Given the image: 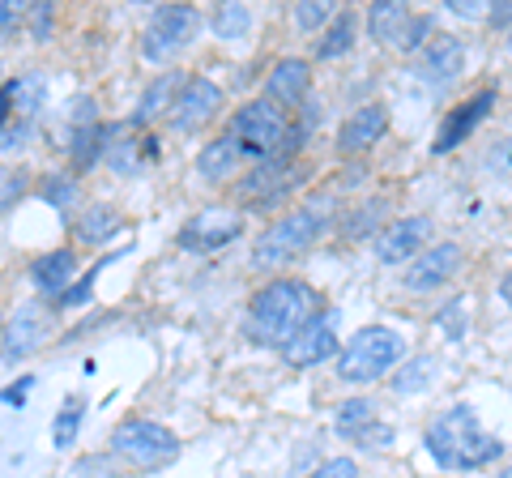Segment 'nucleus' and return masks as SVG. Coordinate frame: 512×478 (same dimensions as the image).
Listing matches in <instances>:
<instances>
[{
  "label": "nucleus",
  "mask_w": 512,
  "mask_h": 478,
  "mask_svg": "<svg viewBox=\"0 0 512 478\" xmlns=\"http://www.w3.org/2000/svg\"><path fill=\"white\" fill-rule=\"evenodd\" d=\"M431 239V218H397L389 231L376 239V261L380 265H402V261H419L427 252Z\"/></svg>",
  "instance_id": "obj_11"
},
{
  "label": "nucleus",
  "mask_w": 512,
  "mask_h": 478,
  "mask_svg": "<svg viewBox=\"0 0 512 478\" xmlns=\"http://www.w3.org/2000/svg\"><path fill=\"white\" fill-rule=\"evenodd\" d=\"M320 231H325V214L316 210V205H299V210L282 214L278 222H269L265 235L252 244V269H278L286 261L303 257Z\"/></svg>",
  "instance_id": "obj_5"
},
{
  "label": "nucleus",
  "mask_w": 512,
  "mask_h": 478,
  "mask_svg": "<svg viewBox=\"0 0 512 478\" xmlns=\"http://www.w3.org/2000/svg\"><path fill=\"white\" fill-rule=\"evenodd\" d=\"M350 440L359 444V449H389V444L397 440V432L393 427H384V423H367V427H359V432H350Z\"/></svg>",
  "instance_id": "obj_33"
},
{
  "label": "nucleus",
  "mask_w": 512,
  "mask_h": 478,
  "mask_svg": "<svg viewBox=\"0 0 512 478\" xmlns=\"http://www.w3.org/2000/svg\"><path fill=\"white\" fill-rule=\"evenodd\" d=\"M248 26H252V9L248 5H222L218 9V18H214V30H218V39H244L248 35Z\"/></svg>",
  "instance_id": "obj_28"
},
{
  "label": "nucleus",
  "mask_w": 512,
  "mask_h": 478,
  "mask_svg": "<svg viewBox=\"0 0 512 478\" xmlns=\"http://www.w3.org/2000/svg\"><path fill=\"white\" fill-rule=\"evenodd\" d=\"M431 26H436V18L431 13H419V18H410V26H406V35H402V52H427V35H431Z\"/></svg>",
  "instance_id": "obj_35"
},
{
  "label": "nucleus",
  "mask_w": 512,
  "mask_h": 478,
  "mask_svg": "<svg viewBox=\"0 0 512 478\" xmlns=\"http://www.w3.org/2000/svg\"><path fill=\"white\" fill-rule=\"evenodd\" d=\"M495 99H500V94H495V90L487 86V90H478L474 99H466L461 107H453V111H448V116L440 120V129H436V146H431V150H436V154L457 150L461 141H466V137L478 129V124H483V120L491 116Z\"/></svg>",
  "instance_id": "obj_12"
},
{
  "label": "nucleus",
  "mask_w": 512,
  "mask_h": 478,
  "mask_svg": "<svg viewBox=\"0 0 512 478\" xmlns=\"http://www.w3.org/2000/svg\"><path fill=\"white\" fill-rule=\"evenodd\" d=\"M47 316L43 308H35V304H22L18 308V316L5 325V363L13 368L18 359H26L30 350H39L43 346V338H47Z\"/></svg>",
  "instance_id": "obj_16"
},
{
  "label": "nucleus",
  "mask_w": 512,
  "mask_h": 478,
  "mask_svg": "<svg viewBox=\"0 0 512 478\" xmlns=\"http://www.w3.org/2000/svg\"><path fill=\"white\" fill-rule=\"evenodd\" d=\"M111 457L128 461L133 470H163L180 457V436L154 419H124L111 432Z\"/></svg>",
  "instance_id": "obj_6"
},
{
  "label": "nucleus",
  "mask_w": 512,
  "mask_h": 478,
  "mask_svg": "<svg viewBox=\"0 0 512 478\" xmlns=\"http://www.w3.org/2000/svg\"><path fill=\"white\" fill-rule=\"evenodd\" d=\"M39 197L52 205V210H69V205H77V197H82V188H77V175H69V171H52V175L43 180Z\"/></svg>",
  "instance_id": "obj_26"
},
{
  "label": "nucleus",
  "mask_w": 512,
  "mask_h": 478,
  "mask_svg": "<svg viewBox=\"0 0 512 478\" xmlns=\"http://www.w3.org/2000/svg\"><path fill=\"white\" fill-rule=\"evenodd\" d=\"M500 299H504V304L512 308V269H508V274L500 278Z\"/></svg>",
  "instance_id": "obj_44"
},
{
  "label": "nucleus",
  "mask_w": 512,
  "mask_h": 478,
  "mask_svg": "<svg viewBox=\"0 0 512 478\" xmlns=\"http://www.w3.org/2000/svg\"><path fill=\"white\" fill-rule=\"evenodd\" d=\"M30 193V175L26 171H5V193H0V205L13 210V201H22Z\"/></svg>",
  "instance_id": "obj_37"
},
{
  "label": "nucleus",
  "mask_w": 512,
  "mask_h": 478,
  "mask_svg": "<svg viewBox=\"0 0 512 478\" xmlns=\"http://www.w3.org/2000/svg\"><path fill=\"white\" fill-rule=\"evenodd\" d=\"M500 478H512V466H508V470H500Z\"/></svg>",
  "instance_id": "obj_45"
},
{
  "label": "nucleus",
  "mask_w": 512,
  "mask_h": 478,
  "mask_svg": "<svg viewBox=\"0 0 512 478\" xmlns=\"http://www.w3.org/2000/svg\"><path fill=\"white\" fill-rule=\"evenodd\" d=\"M43 99H47V77L39 69L18 73V77H9V82H5V116L9 120L18 116L22 124H30V120L39 116Z\"/></svg>",
  "instance_id": "obj_19"
},
{
  "label": "nucleus",
  "mask_w": 512,
  "mask_h": 478,
  "mask_svg": "<svg viewBox=\"0 0 512 478\" xmlns=\"http://www.w3.org/2000/svg\"><path fill=\"white\" fill-rule=\"evenodd\" d=\"M308 90H312V65L308 60H278L274 73L265 77V99L269 103H278V107H299L303 99H308Z\"/></svg>",
  "instance_id": "obj_17"
},
{
  "label": "nucleus",
  "mask_w": 512,
  "mask_h": 478,
  "mask_svg": "<svg viewBox=\"0 0 512 478\" xmlns=\"http://www.w3.org/2000/svg\"><path fill=\"white\" fill-rule=\"evenodd\" d=\"M461 69H466V43H461L457 35H436V39L427 43L423 60H419V82L448 86Z\"/></svg>",
  "instance_id": "obj_14"
},
{
  "label": "nucleus",
  "mask_w": 512,
  "mask_h": 478,
  "mask_svg": "<svg viewBox=\"0 0 512 478\" xmlns=\"http://www.w3.org/2000/svg\"><path fill=\"white\" fill-rule=\"evenodd\" d=\"M308 478H359V466L350 457H333V461H325V466H316Z\"/></svg>",
  "instance_id": "obj_38"
},
{
  "label": "nucleus",
  "mask_w": 512,
  "mask_h": 478,
  "mask_svg": "<svg viewBox=\"0 0 512 478\" xmlns=\"http://www.w3.org/2000/svg\"><path fill=\"white\" fill-rule=\"evenodd\" d=\"M244 235V214L235 205H205L180 227V248L184 252H218L231 239Z\"/></svg>",
  "instance_id": "obj_8"
},
{
  "label": "nucleus",
  "mask_w": 512,
  "mask_h": 478,
  "mask_svg": "<svg viewBox=\"0 0 512 478\" xmlns=\"http://www.w3.org/2000/svg\"><path fill=\"white\" fill-rule=\"evenodd\" d=\"M461 261H466V252H461V244H431L419 261H414L410 269H406V291H414V295H423V291H436V286H444V282H453L457 278V269H461Z\"/></svg>",
  "instance_id": "obj_10"
},
{
  "label": "nucleus",
  "mask_w": 512,
  "mask_h": 478,
  "mask_svg": "<svg viewBox=\"0 0 512 478\" xmlns=\"http://www.w3.org/2000/svg\"><path fill=\"white\" fill-rule=\"evenodd\" d=\"M436 329L448 333V342H466V299H448V304L436 312Z\"/></svg>",
  "instance_id": "obj_29"
},
{
  "label": "nucleus",
  "mask_w": 512,
  "mask_h": 478,
  "mask_svg": "<svg viewBox=\"0 0 512 478\" xmlns=\"http://www.w3.org/2000/svg\"><path fill=\"white\" fill-rule=\"evenodd\" d=\"M423 444L436 466L444 470H478L504 457V440L478 427V414L470 406H453L436 414L423 432Z\"/></svg>",
  "instance_id": "obj_2"
},
{
  "label": "nucleus",
  "mask_w": 512,
  "mask_h": 478,
  "mask_svg": "<svg viewBox=\"0 0 512 478\" xmlns=\"http://www.w3.org/2000/svg\"><path fill=\"white\" fill-rule=\"evenodd\" d=\"M52 26H56V9L52 5H35V9H30V35H35V43L52 39Z\"/></svg>",
  "instance_id": "obj_36"
},
{
  "label": "nucleus",
  "mask_w": 512,
  "mask_h": 478,
  "mask_svg": "<svg viewBox=\"0 0 512 478\" xmlns=\"http://www.w3.org/2000/svg\"><path fill=\"white\" fill-rule=\"evenodd\" d=\"M120 231V210L116 205H103V201H94L82 210V218H77V239L82 244H103V239H111Z\"/></svg>",
  "instance_id": "obj_23"
},
{
  "label": "nucleus",
  "mask_w": 512,
  "mask_h": 478,
  "mask_svg": "<svg viewBox=\"0 0 512 478\" xmlns=\"http://www.w3.org/2000/svg\"><path fill=\"white\" fill-rule=\"evenodd\" d=\"M508 52H512V26H508Z\"/></svg>",
  "instance_id": "obj_46"
},
{
  "label": "nucleus",
  "mask_w": 512,
  "mask_h": 478,
  "mask_svg": "<svg viewBox=\"0 0 512 478\" xmlns=\"http://www.w3.org/2000/svg\"><path fill=\"white\" fill-rule=\"evenodd\" d=\"M384 218V201H372V205H363V214L355 210V214H350L346 222H342V235L346 239H355V235H367V231H372V222H380Z\"/></svg>",
  "instance_id": "obj_34"
},
{
  "label": "nucleus",
  "mask_w": 512,
  "mask_h": 478,
  "mask_svg": "<svg viewBox=\"0 0 512 478\" xmlns=\"http://www.w3.org/2000/svg\"><path fill=\"white\" fill-rule=\"evenodd\" d=\"M26 393H30V380H22L18 389H9V393H5V406H22V402H26Z\"/></svg>",
  "instance_id": "obj_41"
},
{
  "label": "nucleus",
  "mask_w": 512,
  "mask_h": 478,
  "mask_svg": "<svg viewBox=\"0 0 512 478\" xmlns=\"http://www.w3.org/2000/svg\"><path fill=\"white\" fill-rule=\"evenodd\" d=\"M389 133V111L380 103H367L359 111H350L338 129V150L342 154H359V150H372L376 141Z\"/></svg>",
  "instance_id": "obj_15"
},
{
  "label": "nucleus",
  "mask_w": 512,
  "mask_h": 478,
  "mask_svg": "<svg viewBox=\"0 0 512 478\" xmlns=\"http://www.w3.org/2000/svg\"><path fill=\"white\" fill-rule=\"evenodd\" d=\"M197 30H201V13L192 5L154 9L146 35H141V60H146V65H167V60H175L192 39H197Z\"/></svg>",
  "instance_id": "obj_7"
},
{
  "label": "nucleus",
  "mask_w": 512,
  "mask_h": 478,
  "mask_svg": "<svg viewBox=\"0 0 512 478\" xmlns=\"http://www.w3.org/2000/svg\"><path fill=\"white\" fill-rule=\"evenodd\" d=\"M227 133L244 146L248 158H256V163H265V158H274L282 150H295L291 116H286V107L269 103V99H252V103L239 107L227 124Z\"/></svg>",
  "instance_id": "obj_4"
},
{
  "label": "nucleus",
  "mask_w": 512,
  "mask_h": 478,
  "mask_svg": "<svg viewBox=\"0 0 512 478\" xmlns=\"http://www.w3.org/2000/svg\"><path fill=\"white\" fill-rule=\"evenodd\" d=\"M244 146H239V141L231 137V133H222V137H214L210 146H205L201 154H197V175H205V180L210 184H218L222 175H231L239 163H244Z\"/></svg>",
  "instance_id": "obj_20"
},
{
  "label": "nucleus",
  "mask_w": 512,
  "mask_h": 478,
  "mask_svg": "<svg viewBox=\"0 0 512 478\" xmlns=\"http://www.w3.org/2000/svg\"><path fill=\"white\" fill-rule=\"evenodd\" d=\"M355 35H359L355 13H338V18L325 26V35L316 39V60H338V56H346L350 47H355Z\"/></svg>",
  "instance_id": "obj_25"
},
{
  "label": "nucleus",
  "mask_w": 512,
  "mask_h": 478,
  "mask_svg": "<svg viewBox=\"0 0 512 478\" xmlns=\"http://www.w3.org/2000/svg\"><path fill=\"white\" fill-rule=\"evenodd\" d=\"M406 355V338L389 325H363L338 355V380L346 385H372L389 376V368Z\"/></svg>",
  "instance_id": "obj_3"
},
{
  "label": "nucleus",
  "mask_w": 512,
  "mask_h": 478,
  "mask_svg": "<svg viewBox=\"0 0 512 478\" xmlns=\"http://www.w3.org/2000/svg\"><path fill=\"white\" fill-rule=\"evenodd\" d=\"M0 26H5V39H13V5H9V0L0 5Z\"/></svg>",
  "instance_id": "obj_43"
},
{
  "label": "nucleus",
  "mask_w": 512,
  "mask_h": 478,
  "mask_svg": "<svg viewBox=\"0 0 512 478\" xmlns=\"http://www.w3.org/2000/svg\"><path fill=\"white\" fill-rule=\"evenodd\" d=\"M26 137H30V124H22V120L13 124V120H9V124H5V146H0V150H5V154L22 150V146H26Z\"/></svg>",
  "instance_id": "obj_39"
},
{
  "label": "nucleus",
  "mask_w": 512,
  "mask_h": 478,
  "mask_svg": "<svg viewBox=\"0 0 512 478\" xmlns=\"http://www.w3.org/2000/svg\"><path fill=\"white\" fill-rule=\"evenodd\" d=\"M333 22V5H320V0H303V5H295V26L299 30H320Z\"/></svg>",
  "instance_id": "obj_32"
},
{
  "label": "nucleus",
  "mask_w": 512,
  "mask_h": 478,
  "mask_svg": "<svg viewBox=\"0 0 512 478\" xmlns=\"http://www.w3.org/2000/svg\"><path fill=\"white\" fill-rule=\"evenodd\" d=\"M410 18L414 13L406 5H397V0H380V5L367 9V35H372L376 43H402Z\"/></svg>",
  "instance_id": "obj_22"
},
{
  "label": "nucleus",
  "mask_w": 512,
  "mask_h": 478,
  "mask_svg": "<svg viewBox=\"0 0 512 478\" xmlns=\"http://www.w3.org/2000/svg\"><path fill=\"white\" fill-rule=\"evenodd\" d=\"M333 325H338V312H320L316 321H312L308 329H303L291 346L282 350V359L291 363V368H316V363H325L329 355H342Z\"/></svg>",
  "instance_id": "obj_13"
},
{
  "label": "nucleus",
  "mask_w": 512,
  "mask_h": 478,
  "mask_svg": "<svg viewBox=\"0 0 512 478\" xmlns=\"http://www.w3.org/2000/svg\"><path fill=\"white\" fill-rule=\"evenodd\" d=\"M436 372H440V359L436 355H414L406 368H397L393 372V393L397 397H414V393H423V389H431V380H436Z\"/></svg>",
  "instance_id": "obj_24"
},
{
  "label": "nucleus",
  "mask_w": 512,
  "mask_h": 478,
  "mask_svg": "<svg viewBox=\"0 0 512 478\" xmlns=\"http://www.w3.org/2000/svg\"><path fill=\"white\" fill-rule=\"evenodd\" d=\"M26 278L35 282V291L60 299L69 286L77 282V252L73 248H56V252H43V257L30 261Z\"/></svg>",
  "instance_id": "obj_18"
},
{
  "label": "nucleus",
  "mask_w": 512,
  "mask_h": 478,
  "mask_svg": "<svg viewBox=\"0 0 512 478\" xmlns=\"http://www.w3.org/2000/svg\"><path fill=\"white\" fill-rule=\"evenodd\" d=\"M487 22H491V26L512 22V0H508V5H500V9H491V13H487Z\"/></svg>",
  "instance_id": "obj_42"
},
{
  "label": "nucleus",
  "mask_w": 512,
  "mask_h": 478,
  "mask_svg": "<svg viewBox=\"0 0 512 478\" xmlns=\"http://www.w3.org/2000/svg\"><path fill=\"white\" fill-rule=\"evenodd\" d=\"M376 419V406L367 402V397H350V402L338 406V427L350 436V432H359V427H367Z\"/></svg>",
  "instance_id": "obj_30"
},
{
  "label": "nucleus",
  "mask_w": 512,
  "mask_h": 478,
  "mask_svg": "<svg viewBox=\"0 0 512 478\" xmlns=\"http://www.w3.org/2000/svg\"><path fill=\"white\" fill-rule=\"evenodd\" d=\"M82 402H77V397H69V402H64V410L56 414V423H52V444L56 449H73L77 444V427H82Z\"/></svg>",
  "instance_id": "obj_27"
},
{
  "label": "nucleus",
  "mask_w": 512,
  "mask_h": 478,
  "mask_svg": "<svg viewBox=\"0 0 512 478\" xmlns=\"http://www.w3.org/2000/svg\"><path fill=\"white\" fill-rule=\"evenodd\" d=\"M107 261H111V257H103L99 265H94V269H90V274H86V278H77V282L69 286V291H64V295L56 299V308H60V312H73V308H82V304H86V299L94 295V274H99V269H103Z\"/></svg>",
  "instance_id": "obj_31"
},
{
  "label": "nucleus",
  "mask_w": 512,
  "mask_h": 478,
  "mask_svg": "<svg viewBox=\"0 0 512 478\" xmlns=\"http://www.w3.org/2000/svg\"><path fill=\"white\" fill-rule=\"evenodd\" d=\"M448 9H453L457 18H487L483 0H448Z\"/></svg>",
  "instance_id": "obj_40"
},
{
  "label": "nucleus",
  "mask_w": 512,
  "mask_h": 478,
  "mask_svg": "<svg viewBox=\"0 0 512 478\" xmlns=\"http://www.w3.org/2000/svg\"><path fill=\"white\" fill-rule=\"evenodd\" d=\"M218 111H222V86L210 82V77H192L171 107V129L180 137H192V133H201Z\"/></svg>",
  "instance_id": "obj_9"
},
{
  "label": "nucleus",
  "mask_w": 512,
  "mask_h": 478,
  "mask_svg": "<svg viewBox=\"0 0 512 478\" xmlns=\"http://www.w3.org/2000/svg\"><path fill=\"white\" fill-rule=\"evenodd\" d=\"M316 291L308 282L299 278H278L261 286L248 304V316H244V338L256 342V346H278L286 350L303 329L316 321Z\"/></svg>",
  "instance_id": "obj_1"
},
{
  "label": "nucleus",
  "mask_w": 512,
  "mask_h": 478,
  "mask_svg": "<svg viewBox=\"0 0 512 478\" xmlns=\"http://www.w3.org/2000/svg\"><path fill=\"white\" fill-rule=\"evenodd\" d=\"M184 86H188V82H184V73H175V69L158 77V82H154L146 94H141V103H137V111H133V124H137V129H141V124H150L154 116H163V111L171 116L175 99H180L175 90H184Z\"/></svg>",
  "instance_id": "obj_21"
}]
</instances>
